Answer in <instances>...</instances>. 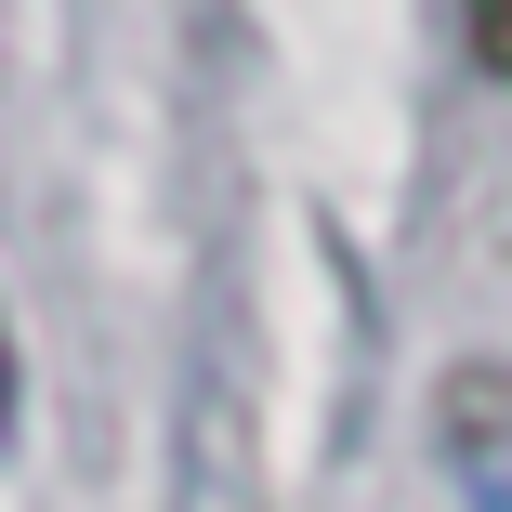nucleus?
<instances>
[{"instance_id":"1","label":"nucleus","mask_w":512,"mask_h":512,"mask_svg":"<svg viewBox=\"0 0 512 512\" xmlns=\"http://www.w3.org/2000/svg\"><path fill=\"white\" fill-rule=\"evenodd\" d=\"M473 66L512 79V0H473Z\"/></svg>"},{"instance_id":"2","label":"nucleus","mask_w":512,"mask_h":512,"mask_svg":"<svg viewBox=\"0 0 512 512\" xmlns=\"http://www.w3.org/2000/svg\"><path fill=\"white\" fill-rule=\"evenodd\" d=\"M14 394H27V368H14V316H0V447H14Z\"/></svg>"}]
</instances>
